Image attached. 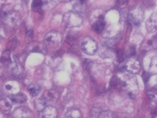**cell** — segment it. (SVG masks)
I'll return each mask as SVG.
<instances>
[{
    "label": "cell",
    "instance_id": "obj_11",
    "mask_svg": "<svg viewBox=\"0 0 157 118\" xmlns=\"http://www.w3.org/2000/svg\"><path fill=\"white\" fill-rule=\"evenodd\" d=\"M4 89L6 91H8V92L12 93V95L17 94L19 91V84L16 81H9L5 84Z\"/></svg>",
    "mask_w": 157,
    "mask_h": 118
},
{
    "label": "cell",
    "instance_id": "obj_30",
    "mask_svg": "<svg viewBox=\"0 0 157 118\" xmlns=\"http://www.w3.org/2000/svg\"><path fill=\"white\" fill-rule=\"evenodd\" d=\"M79 1H80L81 3H83V2H85L86 0H79Z\"/></svg>",
    "mask_w": 157,
    "mask_h": 118
},
{
    "label": "cell",
    "instance_id": "obj_2",
    "mask_svg": "<svg viewBox=\"0 0 157 118\" xmlns=\"http://www.w3.org/2000/svg\"><path fill=\"white\" fill-rule=\"evenodd\" d=\"M121 86L125 91H128V93L131 97H134L135 95L138 91V85H137V80L132 77H125L124 79L121 81Z\"/></svg>",
    "mask_w": 157,
    "mask_h": 118
},
{
    "label": "cell",
    "instance_id": "obj_23",
    "mask_svg": "<svg viewBox=\"0 0 157 118\" xmlns=\"http://www.w3.org/2000/svg\"><path fill=\"white\" fill-rule=\"evenodd\" d=\"M55 6V1L54 0H43V5L42 7L46 9H51Z\"/></svg>",
    "mask_w": 157,
    "mask_h": 118
},
{
    "label": "cell",
    "instance_id": "obj_3",
    "mask_svg": "<svg viewBox=\"0 0 157 118\" xmlns=\"http://www.w3.org/2000/svg\"><path fill=\"white\" fill-rule=\"evenodd\" d=\"M63 23L67 28L78 27L82 25L83 20L80 16L77 13H68L64 15Z\"/></svg>",
    "mask_w": 157,
    "mask_h": 118
},
{
    "label": "cell",
    "instance_id": "obj_17",
    "mask_svg": "<svg viewBox=\"0 0 157 118\" xmlns=\"http://www.w3.org/2000/svg\"><path fill=\"white\" fill-rule=\"evenodd\" d=\"M149 73L151 75L157 74V55L154 56L151 60L149 67Z\"/></svg>",
    "mask_w": 157,
    "mask_h": 118
},
{
    "label": "cell",
    "instance_id": "obj_10",
    "mask_svg": "<svg viewBox=\"0 0 157 118\" xmlns=\"http://www.w3.org/2000/svg\"><path fill=\"white\" fill-rule=\"evenodd\" d=\"M42 116L44 118H56L57 116V109L54 106H46L42 111Z\"/></svg>",
    "mask_w": 157,
    "mask_h": 118
},
{
    "label": "cell",
    "instance_id": "obj_12",
    "mask_svg": "<svg viewBox=\"0 0 157 118\" xmlns=\"http://www.w3.org/2000/svg\"><path fill=\"white\" fill-rule=\"evenodd\" d=\"M147 29L149 32H152L157 30V13H155L154 15L147 20Z\"/></svg>",
    "mask_w": 157,
    "mask_h": 118
},
{
    "label": "cell",
    "instance_id": "obj_8",
    "mask_svg": "<svg viewBox=\"0 0 157 118\" xmlns=\"http://www.w3.org/2000/svg\"><path fill=\"white\" fill-rule=\"evenodd\" d=\"M12 116L15 118H28L33 116V113L29 108H25V107H21V108H17L12 113Z\"/></svg>",
    "mask_w": 157,
    "mask_h": 118
},
{
    "label": "cell",
    "instance_id": "obj_18",
    "mask_svg": "<svg viewBox=\"0 0 157 118\" xmlns=\"http://www.w3.org/2000/svg\"><path fill=\"white\" fill-rule=\"evenodd\" d=\"M66 116L70 118H79L82 116V114H81L79 110L73 108V109H71V110H69L67 112V113L66 114Z\"/></svg>",
    "mask_w": 157,
    "mask_h": 118
},
{
    "label": "cell",
    "instance_id": "obj_26",
    "mask_svg": "<svg viewBox=\"0 0 157 118\" xmlns=\"http://www.w3.org/2000/svg\"><path fill=\"white\" fill-rule=\"evenodd\" d=\"M117 56L120 61H124V53L122 51H119V52H118Z\"/></svg>",
    "mask_w": 157,
    "mask_h": 118
},
{
    "label": "cell",
    "instance_id": "obj_22",
    "mask_svg": "<svg viewBox=\"0 0 157 118\" xmlns=\"http://www.w3.org/2000/svg\"><path fill=\"white\" fill-rule=\"evenodd\" d=\"M32 45H33L34 47H31V45H29V46H28V48H29V52H43V48H44V47H42L41 45L39 46L37 42H32Z\"/></svg>",
    "mask_w": 157,
    "mask_h": 118
},
{
    "label": "cell",
    "instance_id": "obj_1",
    "mask_svg": "<svg viewBox=\"0 0 157 118\" xmlns=\"http://www.w3.org/2000/svg\"><path fill=\"white\" fill-rule=\"evenodd\" d=\"M44 44L45 47L48 49H54L59 47L62 40V35L60 32L57 31H51L48 33L44 37Z\"/></svg>",
    "mask_w": 157,
    "mask_h": 118
},
{
    "label": "cell",
    "instance_id": "obj_19",
    "mask_svg": "<svg viewBox=\"0 0 157 118\" xmlns=\"http://www.w3.org/2000/svg\"><path fill=\"white\" fill-rule=\"evenodd\" d=\"M1 110L2 111V113L5 114H8L11 110V104L7 99H2L1 101Z\"/></svg>",
    "mask_w": 157,
    "mask_h": 118
},
{
    "label": "cell",
    "instance_id": "obj_4",
    "mask_svg": "<svg viewBox=\"0 0 157 118\" xmlns=\"http://www.w3.org/2000/svg\"><path fill=\"white\" fill-rule=\"evenodd\" d=\"M81 50L85 54L93 55L98 51V44L93 38L90 37H86L81 42Z\"/></svg>",
    "mask_w": 157,
    "mask_h": 118
},
{
    "label": "cell",
    "instance_id": "obj_7",
    "mask_svg": "<svg viewBox=\"0 0 157 118\" xmlns=\"http://www.w3.org/2000/svg\"><path fill=\"white\" fill-rule=\"evenodd\" d=\"M20 20V16L18 13L16 12H12V13H7L6 16L3 19V22L7 26H9L10 28L15 27Z\"/></svg>",
    "mask_w": 157,
    "mask_h": 118
},
{
    "label": "cell",
    "instance_id": "obj_15",
    "mask_svg": "<svg viewBox=\"0 0 157 118\" xmlns=\"http://www.w3.org/2000/svg\"><path fill=\"white\" fill-rule=\"evenodd\" d=\"M142 48L146 51H151V50L157 48V38H152V39L147 40V42H144L142 46Z\"/></svg>",
    "mask_w": 157,
    "mask_h": 118
},
{
    "label": "cell",
    "instance_id": "obj_21",
    "mask_svg": "<svg viewBox=\"0 0 157 118\" xmlns=\"http://www.w3.org/2000/svg\"><path fill=\"white\" fill-rule=\"evenodd\" d=\"M147 95L152 101L157 103V87H153L147 92Z\"/></svg>",
    "mask_w": 157,
    "mask_h": 118
},
{
    "label": "cell",
    "instance_id": "obj_14",
    "mask_svg": "<svg viewBox=\"0 0 157 118\" xmlns=\"http://www.w3.org/2000/svg\"><path fill=\"white\" fill-rule=\"evenodd\" d=\"M9 98L12 102L16 103H25L27 100V97L22 93H17L13 95H10Z\"/></svg>",
    "mask_w": 157,
    "mask_h": 118
},
{
    "label": "cell",
    "instance_id": "obj_24",
    "mask_svg": "<svg viewBox=\"0 0 157 118\" xmlns=\"http://www.w3.org/2000/svg\"><path fill=\"white\" fill-rule=\"evenodd\" d=\"M42 5H43V0H34L33 4H32L33 10H38L41 8Z\"/></svg>",
    "mask_w": 157,
    "mask_h": 118
},
{
    "label": "cell",
    "instance_id": "obj_27",
    "mask_svg": "<svg viewBox=\"0 0 157 118\" xmlns=\"http://www.w3.org/2000/svg\"><path fill=\"white\" fill-rule=\"evenodd\" d=\"M142 78H143V81H144L145 83H147L148 79H149V74L146 73V72H144L143 74H142Z\"/></svg>",
    "mask_w": 157,
    "mask_h": 118
},
{
    "label": "cell",
    "instance_id": "obj_28",
    "mask_svg": "<svg viewBox=\"0 0 157 118\" xmlns=\"http://www.w3.org/2000/svg\"><path fill=\"white\" fill-rule=\"evenodd\" d=\"M118 4L120 6H124L125 4H127L128 0H118Z\"/></svg>",
    "mask_w": 157,
    "mask_h": 118
},
{
    "label": "cell",
    "instance_id": "obj_13",
    "mask_svg": "<svg viewBox=\"0 0 157 118\" xmlns=\"http://www.w3.org/2000/svg\"><path fill=\"white\" fill-rule=\"evenodd\" d=\"M105 25V20H104V18H103L102 16H101V17H99V19H98V20L93 25V29L96 33L100 34V33L102 32V30H104Z\"/></svg>",
    "mask_w": 157,
    "mask_h": 118
},
{
    "label": "cell",
    "instance_id": "obj_20",
    "mask_svg": "<svg viewBox=\"0 0 157 118\" xmlns=\"http://www.w3.org/2000/svg\"><path fill=\"white\" fill-rule=\"evenodd\" d=\"M40 90H41V88L38 85H30L28 87V91L30 94V95L33 96V97H35V96L38 95L39 92H40Z\"/></svg>",
    "mask_w": 157,
    "mask_h": 118
},
{
    "label": "cell",
    "instance_id": "obj_9",
    "mask_svg": "<svg viewBox=\"0 0 157 118\" xmlns=\"http://www.w3.org/2000/svg\"><path fill=\"white\" fill-rule=\"evenodd\" d=\"M59 98L58 92H56V91H47L46 93L44 94V98L46 101L47 104L48 105H52V103H55L57 101Z\"/></svg>",
    "mask_w": 157,
    "mask_h": 118
},
{
    "label": "cell",
    "instance_id": "obj_29",
    "mask_svg": "<svg viewBox=\"0 0 157 118\" xmlns=\"http://www.w3.org/2000/svg\"><path fill=\"white\" fill-rule=\"evenodd\" d=\"M28 35H29V36H30V37H32V33H33V31H32V30H29V31H28Z\"/></svg>",
    "mask_w": 157,
    "mask_h": 118
},
{
    "label": "cell",
    "instance_id": "obj_6",
    "mask_svg": "<svg viewBox=\"0 0 157 118\" xmlns=\"http://www.w3.org/2000/svg\"><path fill=\"white\" fill-rule=\"evenodd\" d=\"M141 63L137 57L132 56L128 59L125 64V69L131 74H136L140 71Z\"/></svg>",
    "mask_w": 157,
    "mask_h": 118
},
{
    "label": "cell",
    "instance_id": "obj_5",
    "mask_svg": "<svg viewBox=\"0 0 157 118\" xmlns=\"http://www.w3.org/2000/svg\"><path fill=\"white\" fill-rule=\"evenodd\" d=\"M143 19H144V12L140 8H136L132 9L128 15V20H129L130 23L134 26L139 25L142 22Z\"/></svg>",
    "mask_w": 157,
    "mask_h": 118
},
{
    "label": "cell",
    "instance_id": "obj_25",
    "mask_svg": "<svg viewBox=\"0 0 157 118\" xmlns=\"http://www.w3.org/2000/svg\"><path fill=\"white\" fill-rule=\"evenodd\" d=\"M112 116H114L113 113H111L109 111L101 112V113L100 114V117H112Z\"/></svg>",
    "mask_w": 157,
    "mask_h": 118
},
{
    "label": "cell",
    "instance_id": "obj_16",
    "mask_svg": "<svg viewBox=\"0 0 157 118\" xmlns=\"http://www.w3.org/2000/svg\"><path fill=\"white\" fill-rule=\"evenodd\" d=\"M46 105V101L44 98V97L43 98H37V99L34 100V107H35V109L38 112H42L45 108Z\"/></svg>",
    "mask_w": 157,
    "mask_h": 118
}]
</instances>
